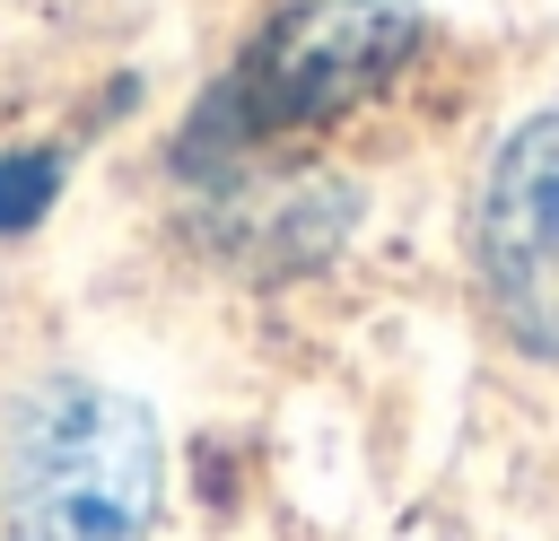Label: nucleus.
<instances>
[{"label":"nucleus","instance_id":"f257e3e1","mask_svg":"<svg viewBox=\"0 0 559 541\" xmlns=\"http://www.w3.org/2000/svg\"><path fill=\"white\" fill-rule=\"evenodd\" d=\"M157 419L87 375H52L9 419V541H148Z\"/></svg>","mask_w":559,"mask_h":541},{"label":"nucleus","instance_id":"f03ea898","mask_svg":"<svg viewBox=\"0 0 559 541\" xmlns=\"http://www.w3.org/2000/svg\"><path fill=\"white\" fill-rule=\"evenodd\" d=\"M419 52V9L402 0H297L262 26V44L236 61V79L210 96L201 131L210 148H271L288 131H323Z\"/></svg>","mask_w":559,"mask_h":541},{"label":"nucleus","instance_id":"7ed1b4c3","mask_svg":"<svg viewBox=\"0 0 559 541\" xmlns=\"http://www.w3.org/2000/svg\"><path fill=\"white\" fill-rule=\"evenodd\" d=\"M480 288L515 349L559 358V113L515 122L480 183Z\"/></svg>","mask_w":559,"mask_h":541},{"label":"nucleus","instance_id":"20e7f679","mask_svg":"<svg viewBox=\"0 0 559 541\" xmlns=\"http://www.w3.org/2000/svg\"><path fill=\"white\" fill-rule=\"evenodd\" d=\"M52 192H61V157H52V148H26V157H0V236H17V227H35V218L52 209Z\"/></svg>","mask_w":559,"mask_h":541}]
</instances>
